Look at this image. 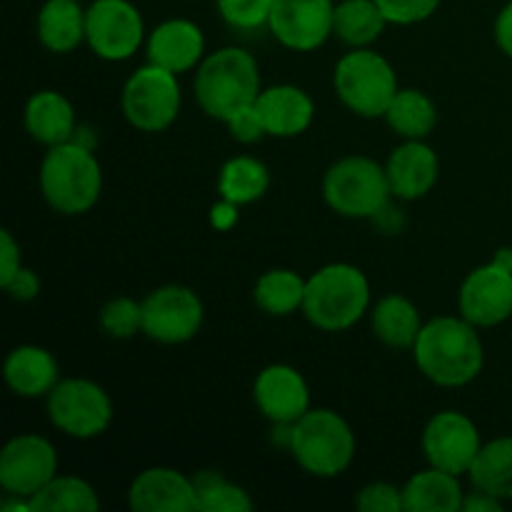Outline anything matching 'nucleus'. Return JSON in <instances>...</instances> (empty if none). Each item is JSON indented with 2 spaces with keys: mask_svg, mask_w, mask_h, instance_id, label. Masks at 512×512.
Returning a JSON list of instances; mask_svg holds the SVG:
<instances>
[{
  "mask_svg": "<svg viewBox=\"0 0 512 512\" xmlns=\"http://www.w3.org/2000/svg\"><path fill=\"white\" fill-rule=\"evenodd\" d=\"M413 355L420 373L443 388L473 383L485 363L483 340L463 315L425 323L413 345Z\"/></svg>",
  "mask_w": 512,
  "mask_h": 512,
  "instance_id": "f257e3e1",
  "label": "nucleus"
},
{
  "mask_svg": "<svg viewBox=\"0 0 512 512\" xmlns=\"http://www.w3.org/2000/svg\"><path fill=\"white\" fill-rule=\"evenodd\" d=\"M260 95V70L253 55L243 48H223L210 53L195 75V100L215 120H230Z\"/></svg>",
  "mask_w": 512,
  "mask_h": 512,
  "instance_id": "f03ea898",
  "label": "nucleus"
},
{
  "mask_svg": "<svg viewBox=\"0 0 512 512\" xmlns=\"http://www.w3.org/2000/svg\"><path fill=\"white\" fill-rule=\"evenodd\" d=\"M370 305V283L350 263H330L315 270L305 285L303 313L315 328L340 333L358 323Z\"/></svg>",
  "mask_w": 512,
  "mask_h": 512,
  "instance_id": "7ed1b4c3",
  "label": "nucleus"
},
{
  "mask_svg": "<svg viewBox=\"0 0 512 512\" xmlns=\"http://www.w3.org/2000/svg\"><path fill=\"white\" fill-rule=\"evenodd\" d=\"M40 190L58 213H88L103 190V170L93 150L78 140L53 145L40 165Z\"/></svg>",
  "mask_w": 512,
  "mask_h": 512,
  "instance_id": "20e7f679",
  "label": "nucleus"
},
{
  "mask_svg": "<svg viewBox=\"0 0 512 512\" xmlns=\"http://www.w3.org/2000/svg\"><path fill=\"white\" fill-rule=\"evenodd\" d=\"M295 463L315 478H338L355 458V435L348 420L333 410H308L290 425V445Z\"/></svg>",
  "mask_w": 512,
  "mask_h": 512,
  "instance_id": "39448f33",
  "label": "nucleus"
},
{
  "mask_svg": "<svg viewBox=\"0 0 512 512\" xmlns=\"http://www.w3.org/2000/svg\"><path fill=\"white\" fill-rule=\"evenodd\" d=\"M393 195L388 170L365 155H348L328 168L323 198L343 218H375Z\"/></svg>",
  "mask_w": 512,
  "mask_h": 512,
  "instance_id": "423d86ee",
  "label": "nucleus"
},
{
  "mask_svg": "<svg viewBox=\"0 0 512 512\" xmlns=\"http://www.w3.org/2000/svg\"><path fill=\"white\" fill-rule=\"evenodd\" d=\"M333 83L345 108L360 118H385L400 90L393 65L370 48H355L343 55L335 65Z\"/></svg>",
  "mask_w": 512,
  "mask_h": 512,
  "instance_id": "0eeeda50",
  "label": "nucleus"
},
{
  "mask_svg": "<svg viewBox=\"0 0 512 512\" xmlns=\"http://www.w3.org/2000/svg\"><path fill=\"white\" fill-rule=\"evenodd\" d=\"M180 85L175 73L148 63L135 70L125 83L120 105L133 128L143 133H160L170 128L180 113Z\"/></svg>",
  "mask_w": 512,
  "mask_h": 512,
  "instance_id": "6e6552de",
  "label": "nucleus"
},
{
  "mask_svg": "<svg viewBox=\"0 0 512 512\" xmlns=\"http://www.w3.org/2000/svg\"><path fill=\"white\" fill-rule=\"evenodd\" d=\"M50 423L60 433L78 440L98 438L113 420V403L108 393L93 380H60L48 393Z\"/></svg>",
  "mask_w": 512,
  "mask_h": 512,
  "instance_id": "1a4fd4ad",
  "label": "nucleus"
},
{
  "mask_svg": "<svg viewBox=\"0 0 512 512\" xmlns=\"http://www.w3.org/2000/svg\"><path fill=\"white\" fill-rule=\"evenodd\" d=\"M85 40L103 60H128L145 40L143 15L128 0H95L85 10Z\"/></svg>",
  "mask_w": 512,
  "mask_h": 512,
  "instance_id": "9d476101",
  "label": "nucleus"
},
{
  "mask_svg": "<svg viewBox=\"0 0 512 512\" xmlns=\"http://www.w3.org/2000/svg\"><path fill=\"white\" fill-rule=\"evenodd\" d=\"M203 318V303L185 285H163L143 300V333L155 343H188L200 333Z\"/></svg>",
  "mask_w": 512,
  "mask_h": 512,
  "instance_id": "9b49d317",
  "label": "nucleus"
},
{
  "mask_svg": "<svg viewBox=\"0 0 512 512\" xmlns=\"http://www.w3.org/2000/svg\"><path fill=\"white\" fill-rule=\"evenodd\" d=\"M58 475V453L40 435H18L0 453V488L5 495L33 498Z\"/></svg>",
  "mask_w": 512,
  "mask_h": 512,
  "instance_id": "f8f14e48",
  "label": "nucleus"
},
{
  "mask_svg": "<svg viewBox=\"0 0 512 512\" xmlns=\"http://www.w3.org/2000/svg\"><path fill=\"white\" fill-rule=\"evenodd\" d=\"M480 448L483 443L478 428L458 410H443L425 425L423 453L433 468L448 470L453 475L470 473Z\"/></svg>",
  "mask_w": 512,
  "mask_h": 512,
  "instance_id": "ddd939ff",
  "label": "nucleus"
},
{
  "mask_svg": "<svg viewBox=\"0 0 512 512\" xmlns=\"http://www.w3.org/2000/svg\"><path fill=\"white\" fill-rule=\"evenodd\" d=\"M333 23V0H275L268 28L285 48L308 53L330 38Z\"/></svg>",
  "mask_w": 512,
  "mask_h": 512,
  "instance_id": "4468645a",
  "label": "nucleus"
},
{
  "mask_svg": "<svg viewBox=\"0 0 512 512\" xmlns=\"http://www.w3.org/2000/svg\"><path fill=\"white\" fill-rule=\"evenodd\" d=\"M460 315L475 328H493L512 315V270L488 263L460 285Z\"/></svg>",
  "mask_w": 512,
  "mask_h": 512,
  "instance_id": "2eb2a0df",
  "label": "nucleus"
},
{
  "mask_svg": "<svg viewBox=\"0 0 512 512\" xmlns=\"http://www.w3.org/2000/svg\"><path fill=\"white\" fill-rule=\"evenodd\" d=\"M253 398L260 413L275 425H293L310 410V390L303 375L290 365H268L255 378Z\"/></svg>",
  "mask_w": 512,
  "mask_h": 512,
  "instance_id": "dca6fc26",
  "label": "nucleus"
},
{
  "mask_svg": "<svg viewBox=\"0 0 512 512\" xmlns=\"http://www.w3.org/2000/svg\"><path fill=\"white\" fill-rule=\"evenodd\" d=\"M128 503L135 512H198V488L178 470L148 468L130 485Z\"/></svg>",
  "mask_w": 512,
  "mask_h": 512,
  "instance_id": "f3484780",
  "label": "nucleus"
},
{
  "mask_svg": "<svg viewBox=\"0 0 512 512\" xmlns=\"http://www.w3.org/2000/svg\"><path fill=\"white\" fill-rule=\"evenodd\" d=\"M390 190L400 200H418L438 183L440 163L435 150L423 140H405L390 153L388 165Z\"/></svg>",
  "mask_w": 512,
  "mask_h": 512,
  "instance_id": "a211bd4d",
  "label": "nucleus"
},
{
  "mask_svg": "<svg viewBox=\"0 0 512 512\" xmlns=\"http://www.w3.org/2000/svg\"><path fill=\"white\" fill-rule=\"evenodd\" d=\"M203 53V30L183 18L165 20L148 38V63L160 65L175 75L203 63Z\"/></svg>",
  "mask_w": 512,
  "mask_h": 512,
  "instance_id": "6ab92c4d",
  "label": "nucleus"
},
{
  "mask_svg": "<svg viewBox=\"0 0 512 512\" xmlns=\"http://www.w3.org/2000/svg\"><path fill=\"white\" fill-rule=\"evenodd\" d=\"M265 130L273 138H295L313 123V100L298 85H273L260 90L255 100Z\"/></svg>",
  "mask_w": 512,
  "mask_h": 512,
  "instance_id": "aec40b11",
  "label": "nucleus"
},
{
  "mask_svg": "<svg viewBox=\"0 0 512 512\" xmlns=\"http://www.w3.org/2000/svg\"><path fill=\"white\" fill-rule=\"evenodd\" d=\"M5 383L20 398H43L60 383L58 360L38 345H20L5 358Z\"/></svg>",
  "mask_w": 512,
  "mask_h": 512,
  "instance_id": "412c9836",
  "label": "nucleus"
},
{
  "mask_svg": "<svg viewBox=\"0 0 512 512\" xmlns=\"http://www.w3.org/2000/svg\"><path fill=\"white\" fill-rule=\"evenodd\" d=\"M25 128L38 143L53 145L68 143L75 138V110L70 100L58 90H40L25 105Z\"/></svg>",
  "mask_w": 512,
  "mask_h": 512,
  "instance_id": "4be33fe9",
  "label": "nucleus"
},
{
  "mask_svg": "<svg viewBox=\"0 0 512 512\" xmlns=\"http://www.w3.org/2000/svg\"><path fill=\"white\" fill-rule=\"evenodd\" d=\"M460 475L430 465L405 483L403 500L408 512H458L463 510L465 493Z\"/></svg>",
  "mask_w": 512,
  "mask_h": 512,
  "instance_id": "5701e85b",
  "label": "nucleus"
},
{
  "mask_svg": "<svg viewBox=\"0 0 512 512\" xmlns=\"http://www.w3.org/2000/svg\"><path fill=\"white\" fill-rule=\"evenodd\" d=\"M38 38L50 53H70L85 40V10L78 0H48L38 15Z\"/></svg>",
  "mask_w": 512,
  "mask_h": 512,
  "instance_id": "b1692460",
  "label": "nucleus"
},
{
  "mask_svg": "<svg viewBox=\"0 0 512 512\" xmlns=\"http://www.w3.org/2000/svg\"><path fill=\"white\" fill-rule=\"evenodd\" d=\"M373 330L390 348H413L423 323L420 313L403 295H385L373 310Z\"/></svg>",
  "mask_w": 512,
  "mask_h": 512,
  "instance_id": "393cba45",
  "label": "nucleus"
},
{
  "mask_svg": "<svg viewBox=\"0 0 512 512\" xmlns=\"http://www.w3.org/2000/svg\"><path fill=\"white\" fill-rule=\"evenodd\" d=\"M388 18L375 0H343L335 5L333 33L350 48H368L383 35Z\"/></svg>",
  "mask_w": 512,
  "mask_h": 512,
  "instance_id": "a878e982",
  "label": "nucleus"
},
{
  "mask_svg": "<svg viewBox=\"0 0 512 512\" xmlns=\"http://www.w3.org/2000/svg\"><path fill=\"white\" fill-rule=\"evenodd\" d=\"M478 490L498 500H512V438H498L483 445L470 468Z\"/></svg>",
  "mask_w": 512,
  "mask_h": 512,
  "instance_id": "bb28decb",
  "label": "nucleus"
},
{
  "mask_svg": "<svg viewBox=\"0 0 512 512\" xmlns=\"http://www.w3.org/2000/svg\"><path fill=\"white\" fill-rule=\"evenodd\" d=\"M390 128L405 140H425L433 133L435 123H438V110L435 103L425 93L413 88L398 90L390 103L388 113H385Z\"/></svg>",
  "mask_w": 512,
  "mask_h": 512,
  "instance_id": "cd10ccee",
  "label": "nucleus"
},
{
  "mask_svg": "<svg viewBox=\"0 0 512 512\" xmlns=\"http://www.w3.org/2000/svg\"><path fill=\"white\" fill-rule=\"evenodd\" d=\"M270 173L260 160L250 158V155H238L230 158L228 163L220 168V198L230 200L235 205H250L255 200L263 198L268 193Z\"/></svg>",
  "mask_w": 512,
  "mask_h": 512,
  "instance_id": "c85d7f7f",
  "label": "nucleus"
},
{
  "mask_svg": "<svg viewBox=\"0 0 512 512\" xmlns=\"http://www.w3.org/2000/svg\"><path fill=\"white\" fill-rule=\"evenodd\" d=\"M100 500L90 483L73 475H55L30 498V512H95Z\"/></svg>",
  "mask_w": 512,
  "mask_h": 512,
  "instance_id": "c756f323",
  "label": "nucleus"
},
{
  "mask_svg": "<svg viewBox=\"0 0 512 512\" xmlns=\"http://www.w3.org/2000/svg\"><path fill=\"white\" fill-rule=\"evenodd\" d=\"M305 285H308V280H303L293 270H268L265 275H260L258 285H255V303L275 318L290 315L303 308Z\"/></svg>",
  "mask_w": 512,
  "mask_h": 512,
  "instance_id": "7c9ffc66",
  "label": "nucleus"
},
{
  "mask_svg": "<svg viewBox=\"0 0 512 512\" xmlns=\"http://www.w3.org/2000/svg\"><path fill=\"white\" fill-rule=\"evenodd\" d=\"M198 488V512H250L253 500L240 485L225 480L220 473L203 470L193 478Z\"/></svg>",
  "mask_w": 512,
  "mask_h": 512,
  "instance_id": "2f4dec72",
  "label": "nucleus"
},
{
  "mask_svg": "<svg viewBox=\"0 0 512 512\" xmlns=\"http://www.w3.org/2000/svg\"><path fill=\"white\" fill-rule=\"evenodd\" d=\"M100 325L115 340H128L143 330V303L133 298H115L100 310Z\"/></svg>",
  "mask_w": 512,
  "mask_h": 512,
  "instance_id": "473e14b6",
  "label": "nucleus"
},
{
  "mask_svg": "<svg viewBox=\"0 0 512 512\" xmlns=\"http://www.w3.org/2000/svg\"><path fill=\"white\" fill-rule=\"evenodd\" d=\"M273 3L275 0H218V10L233 28L253 30L268 25Z\"/></svg>",
  "mask_w": 512,
  "mask_h": 512,
  "instance_id": "72a5a7b5",
  "label": "nucleus"
},
{
  "mask_svg": "<svg viewBox=\"0 0 512 512\" xmlns=\"http://www.w3.org/2000/svg\"><path fill=\"white\" fill-rule=\"evenodd\" d=\"M355 508L360 512H400L405 510L403 490L390 483H370L358 493Z\"/></svg>",
  "mask_w": 512,
  "mask_h": 512,
  "instance_id": "f704fd0d",
  "label": "nucleus"
},
{
  "mask_svg": "<svg viewBox=\"0 0 512 512\" xmlns=\"http://www.w3.org/2000/svg\"><path fill=\"white\" fill-rule=\"evenodd\" d=\"M388 18V23L395 25H413L423 23L438 10L440 0H375Z\"/></svg>",
  "mask_w": 512,
  "mask_h": 512,
  "instance_id": "c9c22d12",
  "label": "nucleus"
},
{
  "mask_svg": "<svg viewBox=\"0 0 512 512\" xmlns=\"http://www.w3.org/2000/svg\"><path fill=\"white\" fill-rule=\"evenodd\" d=\"M225 125H228L230 135H233L238 143H258L263 135H268V130H265L263 125V118H260L258 108L255 105H248V108H243L240 113H235L233 118L225 120Z\"/></svg>",
  "mask_w": 512,
  "mask_h": 512,
  "instance_id": "e433bc0d",
  "label": "nucleus"
},
{
  "mask_svg": "<svg viewBox=\"0 0 512 512\" xmlns=\"http://www.w3.org/2000/svg\"><path fill=\"white\" fill-rule=\"evenodd\" d=\"M20 268H23V263H20V245L15 243L10 230H0V288L10 283V278Z\"/></svg>",
  "mask_w": 512,
  "mask_h": 512,
  "instance_id": "4c0bfd02",
  "label": "nucleus"
},
{
  "mask_svg": "<svg viewBox=\"0 0 512 512\" xmlns=\"http://www.w3.org/2000/svg\"><path fill=\"white\" fill-rule=\"evenodd\" d=\"M5 293L13 300H20V303H28L35 295L40 293V278L30 268H20L18 273L10 278V283L3 285Z\"/></svg>",
  "mask_w": 512,
  "mask_h": 512,
  "instance_id": "58836bf2",
  "label": "nucleus"
},
{
  "mask_svg": "<svg viewBox=\"0 0 512 512\" xmlns=\"http://www.w3.org/2000/svg\"><path fill=\"white\" fill-rule=\"evenodd\" d=\"M238 208L240 205L230 203V200H220L218 205H213V210H210V223H213V228L218 230H230L235 223H238Z\"/></svg>",
  "mask_w": 512,
  "mask_h": 512,
  "instance_id": "ea45409f",
  "label": "nucleus"
},
{
  "mask_svg": "<svg viewBox=\"0 0 512 512\" xmlns=\"http://www.w3.org/2000/svg\"><path fill=\"white\" fill-rule=\"evenodd\" d=\"M495 40H498L500 50H503L508 58H512V3L503 8V13L498 15V23H495Z\"/></svg>",
  "mask_w": 512,
  "mask_h": 512,
  "instance_id": "a19ab883",
  "label": "nucleus"
},
{
  "mask_svg": "<svg viewBox=\"0 0 512 512\" xmlns=\"http://www.w3.org/2000/svg\"><path fill=\"white\" fill-rule=\"evenodd\" d=\"M465 512H500L503 510V500L493 498V495L483 493V490L475 488V493L465 495L463 503Z\"/></svg>",
  "mask_w": 512,
  "mask_h": 512,
  "instance_id": "79ce46f5",
  "label": "nucleus"
},
{
  "mask_svg": "<svg viewBox=\"0 0 512 512\" xmlns=\"http://www.w3.org/2000/svg\"><path fill=\"white\" fill-rule=\"evenodd\" d=\"M493 263H498V265H503V268L512 270V250L510 248H500L498 253H495Z\"/></svg>",
  "mask_w": 512,
  "mask_h": 512,
  "instance_id": "37998d69",
  "label": "nucleus"
}]
</instances>
